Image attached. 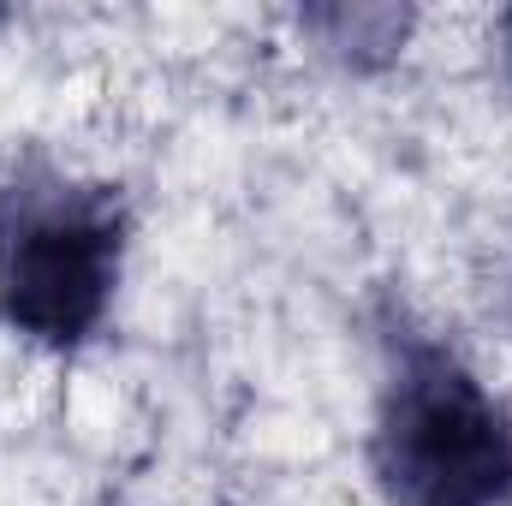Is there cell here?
<instances>
[{
	"instance_id": "3",
	"label": "cell",
	"mask_w": 512,
	"mask_h": 506,
	"mask_svg": "<svg viewBox=\"0 0 512 506\" xmlns=\"http://www.w3.org/2000/svg\"><path fill=\"white\" fill-rule=\"evenodd\" d=\"M411 24H417V12H405V6H310V12H298V30L346 72H376L387 60H399Z\"/></svg>"
},
{
	"instance_id": "4",
	"label": "cell",
	"mask_w": 512,
	"mask_h": 506,
	"mask_svg": "<svg viewBox=\"0 0 512 506\" xmlns=\"http://www.w3.org/2000/svg\"><path fill=\"white\" fill-rule=\"evenodd\" d=\"M489 54H495V78H501V90L512 96V6H507V12H495V30H489Z\"/></svg>"
},
{
	"instance_id": "2",
	"label": "cell",
	"mask_w": 512,
	"mask_h": 506,
	"mask_svg": "<svg viewBox=\"0 0 512 506\" xmlns=\"http://www.w3.org/2000/svg\"><path fill=\"white\" fill-rule=\"evenodd\" d=\"M131 203L114 179L24 155L0 173V328L72 358L114 322L131 262Z\"/></svg>"
},
{
	"instance_id": "1",
	"label": "cell",
	"mask_w": 512,
	"mask_h": 506,
	"mask_svg": "<svg viewBox=\"0 0 512 506\" xmlns=\"http://www.w3.org/2000/svg\"><path fill=\"white\" fill-rule=\"evenodd\" d=\"M364 459L382 506H512V399L453 334L387 304Z\"/></svg>"
}]
</instances>
